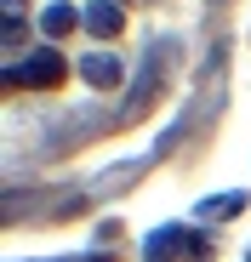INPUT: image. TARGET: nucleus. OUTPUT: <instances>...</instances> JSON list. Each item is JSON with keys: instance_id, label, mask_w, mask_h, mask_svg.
Segmentation results:
<instances>
[{"instance_id": "obj_1", "label": "nucleus", "mask_w": 251, "mask_h": 262, "mask_svg": "<svg viewBox=\"0 0 251 262\" xmlns=\"http://www.w3.org/2000/svg\"><path fill=\"white\" fill-rule=\"evenodd\" d=\"M165 57H172V40H160V46L143 57V74L132 80V97H126V108H120L114 120H143V114L160 103V92H165Z\"/></svg>"}, {"instance_id": "obj_2", "label": "nucleus", "mask_w": 251, "mask_h": 262, "mask_svg": "<svg viewBox=\"0 0 251 262\" xmlns=\"http://www.w3.org/2000/svg\"><path fill=\"white\" fill-rule=\"evenodd\" d=\"M177 256H189V262H205V256H212V245H205L194 228H154V234H149V245H143V262H177Z\"/></svg>"}, {"instance_id": "obj_3", "label": "nucleus", "mask_w": 251, "mask_h": 262, "mask_svg": "<svg viewBox=\"0 0 251 262\" xmlns=\"http://www.w3.org/2000/svg\"><path fill=\"white\" fill-rule=\"evenodd\" d=\"M63 74H69L63 52L57 46H40V52H29V63H12L6 69V85H40V92H52Z\"/></svg>"}, {"instance_id": "obj_4", "label": "nucleus", "mask_w": 251, "mask_h": 262, "mask_svg": "<svg viewBox=\"0 0 251 262\" xmlns=\"http://www.w3.org/2000/svg\"><path fill=\"white\" fill-rule=\"evenodd\" d=\"M80 74H86V85H97V92H114L126 80V63L114 52H92V57H80Z\"/></svg>"}, {"instance_id": "obj_5", "label": "nucleus", "mask_w": 251, "mask_h": 262, "mask_svg": "<svg viewBox=\"0 0 251 262\" xmlns=\"http://www.w3.org/2000/svg\"><path fill=\"white\" fill-rule=\"evenodd\" d=\"M86 29H92L97 40H114V34L126 29V12H120V0H92V6H86Z\"/></svg>"}, {"instance_id": "obj_6", "label": "nucleus", "mask_w": 251, "mask_h": 262, "mask_svg": "<svg viewBox=\"0 0 251 262\" xmlns=\"http://www.w3.org/2000/svg\"><path fill=\"white\" fill-rule=\"evenodd\" d=\"M74 23H86L74 6H63V0H57V6H46V34H52V40H57V34H69Z\"/></svg>"}, {"instance_id": "obj_7", "label": "nucleus", "mask_w": 251, "mask_h": 262, "mask_svg": "<svg viewBox=\"0 0 251 262\" xmlns=\"http://www.w3.org/2000/svg\"><path fill=\"white\" fill-rule=\"evenodd\" d=\"M200 211H205V216H240V211H245V194H223V200H205Z\"/></svg>"}, {"instance_id": "obj_8", "label": "nucleus", "mask_w": 251, "mask_h": 262, "mask_svg": "<svg viewBox=\"0 0 251 262\" xmlns=\"http://www.w3.org/2000/svg\"><path fill=\"white\" fill-rule=\"evenodd\" d=\"M23 40H29L23 17H6V29H0V46H6V52H23Z\"/></svg>"}, {"instance_id": "obj_9", "label": "nucleus", "mask_w": 251, "mask_h": 262, "mask_svg": "<svg viewBox=\"0 0 251 262\" xmlns=\"http://www.w3.org/2000/svg\"><path fill=\"white\" fill-rule=\"evenodd\" d=\"M245 262H251V256H245Z\"/></svg>"}]
</instances>
